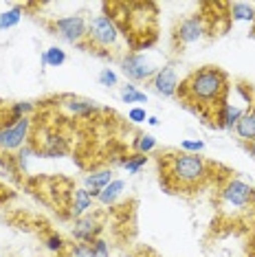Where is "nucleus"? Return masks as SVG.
Returning <instances> with one entry per match:
<instances>
[{
    "label": "nucleus",
    "instance_id": "f257e3e1",
    "mask_svg": "<svg viewBox=\"0 0 255 257\" xmlns=\"http://www.w3.org/2000/svg\"><path fill=\"white\" fill-rule=\"evenodd\" d=\"M176 97L196 112L211 119L216 108L229 97V75L218 66H200L178 84Z\"/></svg>",
    "mask_w": 255,
    "mask_h": 257
},
{
    "label": "nucleus",
    "instance_id": "f03ea898",
    "mask_svg": "<svg viewBox=\"0 0 255 257\" xmlns=\"http://www.w3.org/2000/svg\"><path fill=\"white\" fill-rule=\"evenodd\" d=\"M161 183L165 189L174 194L181 189H196L202 187L209 178V163L200 154H187V152H167L161 154Z\"/></svg>",
    "mask_w": 255,
    "mask_h": 257
},
{
    "label": "nucleus",
    "instance_id": "7ed1b4c3",
    "mask_svg": "<svg viewBox=\"0 0 255 257\" xmlns=\"http://www.w3.org/2000/svg\"><path fill=\"white\" fill-rule=\"evenodd\" d=\"M121 38H123V33L117 27V22L112 20V16L99 14L88 22V36L79 44V49L90 51V53L92 51L95 53H99V51H114L121 46Z\"/></svg>",
    "mask_w": 255,
    "mask_h": 257
},
{
    "label": "nucleus",
    "instance_id": "20e7f679",
    "mask_svg": "<svg viewBox=\"0 0 255 257\" xmlns=\"http://www.w3.org/2000/svg\"><path fill=\"white\" fill-rule=\"evenodd\" d=\"M49 31L57 36L62 42L79 46L88 36V20L84 16L75 14V16H64V18H55L49 25Z\"/></svg>",
    "mask_w": 255,
    "mask_h": 257
},
{
    "label": "nucleus",
    "instance_id": "39448f33",
    "mask_svg": "<svg viewBox=\"0 0 255 257\" xmlns=\"http://www.w3.org/2000/svg\"><path fill=\"white\" fill-rule=\"evenodd\" d=\"M31 127V116H25V119L18 121H7V123L0 125V154L3 152H18L20 148L29 145Z\"/></svg>",
    "mask_w": 255,
    "mask_h": 257
},
{
    "label": "nucleus",
    "instance_id": "423d86ee",
    "mask_svg": "<svg viewBox=\"0 0 255 257\" xmlns=\"http://www.w3.org/2000/svg\"><path fill=\"white\" fill-rule=\"evenodd\" d=\"M121 73L125 75V79L130 81V84H141V81H152V77L156 75L161 66H156V64L150 60L148 55L143 53H125L121 55Z\"/></svg>",
    "mask_w": 255,
    "mask_h": 257
},
{
    "label": "nucleus",
    "instance_id": "0eeeda50",
    "mask_svg": "<svg viewBox=\"0 0 255 257\" xmlns=\"http://www.w3.org/2000/svg\"><path fill=\"white\" fill-rule=\"evenodd\" d=\"M220 198L231 209H246L255 202V189L242 178H229L220 189Z\"/></svg>",
    "mask_w": 255,
    "mask_h": 257
},
{
    "label": "nucleus",
    "instance_id": "6e6552de",
    "mask_svg": "<svg viewBox=\"0 0 255 257\" xmlns=\"http://www.w3.org/2000/svg\"><path fill=\"white\" fill-rule=\"evenodd\" d=\"M209 31V25H207V18L202 14H191L189 18L181 20L174 29V44L176 46H189L200 42L202 38Z\"/></svg>",
    "mask_w": 255,
    "mask_h": 257
},
{
    "label": "nucleus",
    "instance_id": "1a4fd4ad",
    "mask_svg": "<svg viewBox=\"0 0 255 257\" xmlns=\"http://www.w3.org/2000/svg\"><path fill=\"white\" fill-rule=\"evenodd\" d=\"M101 231H103L101 220L95 213H86L82 218H75L73 229H71L75 242H86V244H92L95 239H99Z\"/></svg>",
    "mask_w": 255,
    "mask_h": 257
},
{
    "label": "nucleus",
    "instance_id": "9d476101",
    "mask_svg": "<svg viewBox=\"0 0 255 257\" xmlns=\"http://www.w3.org/2000/svg\"><path fill=\"white\" fill-rule=\"evenodd\" d=\"M152 90L156 95L165 97V99H172L178 95V75H176V68H174V64H165V66H161L156 75L152 77Z\"/></svg>",
    "mask_w": 255,
    "mask_h": 257
},
{
    "label": "nucleus",
    "instance_id": "9b49d317",
    "mask_svg": "<svg viewBox=\"0 0 255 257\" xmlns=\"http://www.w3.org/2000/svg\"><path fill=\"white\" fill-rule=\"evenodd\" d=\"M244 112H246V108L235 106V103H231L229 99H227V101H222V103H220V106L216 108V112H213L211 121H216V125L220 127V130L233 132V127L237 125V121L244 116Z\"/></svg>",
    "mask_w": 255,
    "mask_h": 257
},
{
    "label": "nucleus",
    "instance_id": "f8f14e48",
    "mask_svg": "<svg viewBox=\"0 0 255 257\" xmlns=\"http://www.w3.org/2000/svg\"><path fill=\"white\" fill-rule=\"evenodd\" d=\"M112 180H114L112 167H103V169H95V172L86 174L84 187L90 191L92 200H97V198H99V194L103 191V187H108L110 183H112Z\"/></svg>",
    "mask_w": 255,
    "mask_h": 257
},
{
    "label": "nucleus",
    "instance_id": "ddd939ff",
    "mask_svg": "<svg viewBox=\"0 0 255 257\" xmlns=\"http://www.w3.org/2000/svg\"><path fill=\"white\" fill-rule=\"evenodd\" d=\"M233 132H235L237 141L244 143V145L255 141V101L248 103L244 116L237 121V125L233 127Z\"/></svg>",
    "mask_w": 255,
    "mask_h": 257
},
{
    "label": "nucleus",
    "instance_id": "4468645a",
    "mask_svg": "<svg viewBox=\"0 0 255 257\" xmlns=\"http://www.w3.org/2000/svg\"><path fill=\"white\" fill-rule=\"evenodd\" d=\"M62 108L66 110L71 116H88L92 112H97V103L90 99H79V97H68L62 103Z\"/></svg>",
    "mask_w": 255,
    "mask_h": 257
},
{
    "label": "nucleus",
    "instance_id": "2eb2a0df",
    "mask_svg": "<svg viewBox=\"0 0 255 257\" xmlns=\"http://www.w3.org/2000/svg\"><path fill=\"white\" fill-rule=\"evenodd\" d=\"M92 207V196L86 187H79V189L73 191V202H71V215L73 218H82L90 211Z\"/></svg>",
    "mask_w": 255,
    "mask_h": 257
},
{
    "label": "nucleus",
    "instance_id": "dca6fc26",
    "mask_svg": "<svg viewBox=\"0 0 255 257\" xmlns=\"http://www.w3.org/2000/svg\"><path fill=\"white\" fill-rule=\"evenodd\" d=\"M123 191H125V180L114 178L108 187H103V191L99 194V198H97V202L103 204V207H112V204L123 196Z\"/></svg>",
    "mask_w": 255,
    "mask_h": 257
},
{
    "label": "nucleus",
    "instance_id": "f3484780",
    "mask_svg": "<svg viewBox=\"0 0 255 257\" xmlns=\"http://www.w3.org/2000/svg\"><path fill=\"white\" fill-rule=\"evenodd\" d=\"M229 18L233 22H255V5L248 3H233L227 5Z\"/></svg>",
    "mask_w": 255,
    "mask_h": 257
},
{
    "label": "nucleus",
    "instance_id": "a211bd4d",
    "mask_svg": "<svg viewBox=\"0 0 255 257\" xmlns=\"http://www.w3.org/2000/svg\"><path fill=\"white\" fill-rule=\"evenodd\" d=\"M119 99L123 103H148V95L143 90H139L135 84H123L119 86Z\"/></svg>",
    "mask_w": 255,
    "mask_h": 257
},
{
    "label": "nucleus",
    "instance_id": "6ab92c4d",
    "mask_svg": "<svg viewBox=\"0 0 255 257\" xmlns=\"http://www.w3.org/2000/svg\"><path fill=\"white\" fill-rule=\"evenodd\" d=\"M68 150L66 145V139L62 137H49L42 148V156H46V159H57V156H64Z\"/></svg>",
    "mask_w": 255,
    "mask_h": 257
},
{
    "label": "nucleus",
    "instance_id": "aec40b11",
    "mask_svg": "<svg viewBox=\"0 0 255 257\" xmlns=\"http://www.w3.org/2000/svg\"><path fill=\"white\" fill-rule=\"evenodd\" d=\"M66 62V51L62 46H51L42 53V64L44 66H51V68H60L62 64Z\"/></svg>",
    "mask_w": 255,
    "mask_h": 257
},
{
    "label": "nucleus",
    "instance_id": "412c9836",
    "mask_svg": "<svg viewBox=\"0 0 255 257\" xmlns=\"http://www.w3.org/2000/svg\"><path fill=\"white\" fill-rule=\"evenodd\" d=\"M20 20H22V7L20 5H16V7L3 11V14H0V31H7V29L18 27Z\"/></svg>",
    "mask_w": 255,
    "mask_h": 257
},
{
    "label": "nucleus",
    "instance_id": "4be33fe9",
    "mask_svg": "<svg viewBox=\"0 0 255 257\" xmlns=\"http://www.w3.org/2000/svg\"><path fill=\"white\" fill-rule=\"evenodd\" d=\"M146 165H148V156L146 154H139V152L125 156V159L121 161V167H123L128 174H139Z\"/></svg>",
    "mask_w": 255,
    "mask_h": 257
},
{
    "label": "nucleus",
    "instance_id": "5701e85b",
    "mask_svg": "<svg viewBox=\"0 0 255 257\" xmlns=\"http://www.w3.org/2000/svg\"><path fill=\"white\" fill-rule=\"evenodd\" d=\"M33 112V103L31 101H16L9 106V121H18L25 116H31Z\"/></svg>",
    "mask_w": 255,
    "mask_h": 257
},
{
    "label": "nucleus",
    "instance_id": "b1692460",
    "mask_svg": "<svg viewBox=\"0 0 255 257\" xmlns=\"http://www.w3.org/2000/svg\"><path fill=\"white\" fill-rule=\"evenodd\" d=\"M156 150V137L154 134H139L137 141H135V152L139 154H150V152Z\"/></svg>",
    "mask_w": 255,
    "mask_h": 257
},
{
    "label": "nucleus",
    "instance_id": "393cba45",
    "mask_svg": "<svg viewBox=\"0 0 255 257\" xmlns=\"http://www.w3.org/2000/svg\"><path fill=\"white\" fill-rule=\"evenodd\" d=\"M99 86H103V88H117V86H119V75L114 73L112 68H101Z\"/></svg>",
    "mask_w": 255,
    "mask_h": 257
},
{
    "label": "nucleus",
    "instance_id": "a878e982",
    "mask_svg": "<svg viewBox=\"0 0 255 257\" xmlns=\"http://www.w3.org/2000/svg\"><path fill=\"white\" fill-rule=\"evenodd\" d=\"M181 152H187V154H200L202 150H205V141H200V139H185L181 141Z\"/></svg>",
    "mask_w": 255,
    "mask_h": 257
},
{
    "label": "nucleus",
    "instance_id": "bb28decb",
    "mask_svg": "<svg viewBox=\"0 0 255 257\" xmlns=\"http://www.w3.org/2000/svg\"><path fill=\"white\" fill-rule=\"evenodd\" d=\"M44 244H46V248H49L51 253H62V250L66 248V242H64V237L57 235V233H51V235L44 239Z\"/></svg>",
    "mask_w": 255,
    "mask_h": 257
},
{
    "label": "nucleus",
    "instance_id": "cd10ccee",
    "mask_svg": "<svg viewBox=\"0 0 255 257\" xmlns=\"http://www.w3.org/2000/svg\"><path fill=\"white\" fill-rule=\"evenodd\" d=\"M90 248H92V257H110V244L103 237L95 239L90 244Z\"/></svg>",
    "mask_w": 255,
    "mask_h": 257
},
{
    "label": "nucleus",
    "instance_id": "c85d7f7f",
    "mask_svg": "<svg viewBox=\"0 0 255 257\" xmlns=\"http://www.w3.org/2000/svg\"><path fill=\"white\" fill-rule=\"evenodd\" d=\"M148 110L141 108V106H135L128 110V121H132V123H146L148 121Z\"/></svg>",
    "mask_w": 255,
    "mask_h": 257
},
{
    "label": "nucleus",
    "instance_id": "c756f323",
    "mask_svg": "<svg viewBox=\"0 0 255 257\" xmlns=\"http://www.w3.org/2000/svg\"><path fill=\"white\" fill-rule=\"evenodd\" d=\"M71 257H92V248L86 242H75L71 246Z\"/></svg>",
    "mask_w": 255,
    "mask_h": 257
},
{
    "label": "nucleus",
    "instance_id": "7c9ffc66",
    "mask_svg": "<svg viewBox=\"0 0 255 257\" xmlns=\"http://www.w3.org/2000/svg\"><path fill=\"white\" fill-rule=\"evenodd\" d=\"M146 123H148V125H152V127H156V125H159V123H161V121H159V116L150 114V116H148V121H146Z\"/></svg>",
    "mask_w": 255,
    "mask_h": 257
},
{
    "label": "nucleus",
    "instance_id": "2f4dec72",
    "mask_svg": "<svg viewBox=\"0 0 255 257\" xmlns=\"http://www.w3.org/2000/svg\"><path fill=\"white\" fill-rule=\"evenodd\" d=\"M246 150H248V154L255 159V141H251V143H246Z\"/></svg>",
    "mask_w": 255,
    "mask_h": 257
},
{
    "label": "nucleus",
    "instance_id": "473e14b6",
    "mask_svg": "<svg viewBox=\"0 0 255 257\" xmlns=\"http://www.w3.org/2000/svg\"><path fill=\"white\" fill-rule=\"evenodd\" d=\"M121 257H141L139 253H125V255H121Z\"/></svg>",
    "mask_w": 255,
    "mask_h": 257
},
{
    "label": "nucleus",
    "instance_id": "72a5a7b5",
    "mask_svg": "<svg viewBox=\"0 0 255 257\" xmlns=\"http://www.w3.org/2000/svg\"><path fill=\"white\" fill-rule=\"evenodd\" d=\"M251 248L255 250V233H253V242H251Z\"/></svg>",
    "mask_w": 255,
    "mask_h": 257
},
{
    "label": "nucleus",
    "instance_id": "f704fd0d",
    "mask_svg": "<svg viewBox=\"0 0 255 257\" xmlns=\"http://www.w3.org/2000/svg\"><path fill=\"white\" fill-rule=\"evenodd\" d=\"M253 189H255V187H253Z\"/></svg>",
    "mask_w": 255,
    "mask_h": 257
}]
</instances>
